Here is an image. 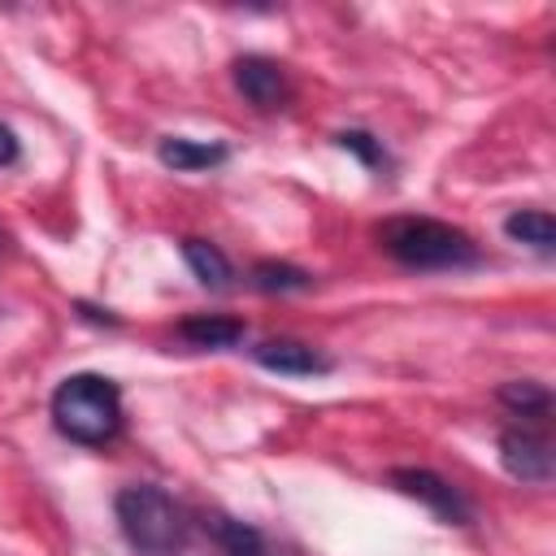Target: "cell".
I'll use <instances>...</instances> for the list:
<instances>
[{
  "label": "cell",
  "mask_w": 556,
  "mask_h": 556,
  "mask_svg": "<svg viewBox=\"0 0 556 556\" xmlns=\"http://www.w3.org/2000/svg\"><path fill=\"white\" fill-rule=\"evenodd\" d=\"M52 426L83 447H104L122 430V391L104 374H70L52 391Z\"/></svg>",
  "instance_id": "1"
},
{
  "label": "cell",
  "mask_w": 556,
  "mask_h": 556,
  "mask_svg": "<svg viewBox=\"0 0 556 556\" xmlns=\"http://www.w3.org/2000/svg\"><path fill=\"white\" fill-rule=\"evenodd\" d=\"M117 526L126 534V543L139 556H182L187 552V513L174 495H165L152 482H135L122 486L113 500Z\"/></svg>",
  "instance_id": "2"
},
{
  "label": "cell",
  "mask_w": 556,
  "mask_h": 556,
  "mask_svg": "<svg viewBox=\"0 0 556 556\" xmlns=\"http://www.w3.org/2000/svg\"><path fill=\"white\" fill-rule=\"evenodd\" d=\"M378 243L408 269H469L478 265V243L439 217H391L378 226Z\"/></svg>",
  "instance_id": "3"
},
{
  "label": "cell",
  "mask_w": 556,
  "mask_h": 556,
  "mask_svg": "<svg viewBox=\"0 0 556 556\" xmlns=\"http://www.w3.org/2000/svg\"><path fill=\"white\" fill-rule=\"evenodd\" d=\"M387 482H391L400 495L426 504V508H430L439 521H447V526H469V521H473V504L460 495V486H452V482H447L443 473H434V469L400 465V469L387 473Z\"/></svg>",
  "instance_id": "4"
},
{
  "label": "cell",
  "mask_w": 556,
  "mask_h": 556,
  "mask_svg": "<svg viewBox=\"0 0 556 556\" xmlns=\"http://www.w3.org/2000/svg\"><path fill=\"white\" fill-rule=\"evenodd\" d=\"M500 465L517 478V482H534V486H547L552 473H556V452H552V439L530 430V426H513L500 434Z\"/></svg>",
  "instance_id": "5"
},
{
  "label": "cell",
  "mask_w": 556,
  "mask_h": 556,
  "mask_svg": "<svg viewBox=\"0 0 556 556\" xmlns=\"http://www.w3.org/2000/svg\"><path fill=\"white\" fill-rule=\"evenodd\" d=\"M230 78H235V91H239L252 109H261V113H274V109H282V104L291 100L287 70H282L278 61H269V56H256V52L239 56V61L230 65Z\"/></svg>",
  "instance_id": "6"
},
{
  "label": "cell",
  "mask_w": 556,
  "mask_h": 556,
  "mask_svg": "<svg viewBox=\"0 0 556 556\" xmlns=\"http://www.w3.org/2000/svg\"><path fill=\"white\" fill-rule=\"evenodd\" d=\"M256 365L269 374H287V378H313V374H330V356H321L317 348L300 343V339H265L252 348Z\"/></svg>",
  "instance_id": "7"
},
{
  "label": "cell",
  "mask_w": 556,
  "mask_h": 556,
  "mask_svg": "<svg viewBox=\"0 0 556 556\" xmlns=\"http://www.w3.org/2000/svg\"><path fill=\"white\" fill-rule=\"evenodd\" d=\"M174 334L187 343V348H235V343H243V334H248V326L239 321V317H222V313H191V317H182L178 326H174Z\"/></svg>",
  "instance_id": "8"
},
{
  "label": "cell",
  "mask_w": 556,
  "mask_h": 556,
  "mask_svg": "<svg viewBox=\"0 0 556 556\" xmlns=\"http://www.w3.org/2000/svg\"><path fill=\"white\" fill-rule=\"evenodd\" d=\"M156 156L161 165H169L174 174H195V169H217L226 165V148L222 143H195V139H182V135H165L156 143Z\"/></svg>",
  "instance_id": "9"
},
{
  "label": "cell",
  "mask_w": 556,
  "mask_h": 556,
  "mask_svg": "<svg viewBox=\"0 0 556 556\" xmlns=\"http://www.w3.org/2000/svg\"><path fill=\"white\" fill-rule=\"evenodd\" d=\"M204 530L208 539L217 543L222 556H269V543L256 526L239 521V517H226V513H208L204 517Z\"/></svg>",
  "instance_id": "10"
},
{
  "label": "cell",
  "mask_w": 556,
  "mask_h": 556,
  "mask_svg": "<svg viewBox=\"0 0 556 556\" xmlns=\"http://www.w3.org/2000/svg\"><path fill=\"white\" fill-rule=\"evenodd\" d=\"M504 235L513 243L534 248L539 256H552L556 252V222H552L547 208H517V213H508L504 217Z\"/></svg>",
  "instance_id": "11"
},
{
  "label": "cell",
  "mask_w": 556,
  "mask_h": 556,
  "mask_svg": "<svg viewBox=\"0 0 556 556\" xmlns=\"http://www.w3.org/2000/svg\"><path fill=\"white\" fill-rule=\"evenodd\" d=\"M182 261H187V269H191L204 287H213V291H226L230 278H235L226 252H222L217 243H208V239H182Z\"/></svg>",
  "instance_id": "12"
},
{
  "label": "cell",
  "mask_w": 556,
  "mask_h": 556,
  "mask_svg": "<svg viewBox=\"0 0 556 556\" xmlns=\"http://www.w3.org/2000/svg\"><path fill=\"white\" fill-rule=\"evenodd\" d=\"M248 282H252L256 291H265V295H282V291H304V287H313V274L300 269V265H291V261H256V265L248 269Z\"/></svg>",
  "instance_id": "13"
},
{
  "label": "cell",
  "mask_w": 556,
  "mask_h": 556,
  "mask_svg": "<svg viewBox=\"0 0 556 556\" xmlns=\"http://www.w3.org/2000/svg\"><path fill=\"white\" fill-rule=\"evenodd\" d=\"M500 404L513 408L517 417H534V421H547L552 417V391L543 382H504L500 387Z\"/></svg>",
  "instance_id": "14"
},
{
  "label": "cell",
  "mask_w": 556,
  "mask_h": 556,
  "mask_svg": "<svg viewBox=\"0 0 556 556\" xmlns=\"http://www.w3.org/2000/svg\"><path fill=\"white\" fill-rule=\"evenodd\" d=\"M334 143L343 148V152H352V156H361L369 169H378V165H387V152H382V143L369 135V130H339L334 135Z\"/></svg>",
  "instance_id": "15"
},
{
  "label": "cell",
  "mask_w": 556,
  "mask_h": 556,
  "mask_svg": "<svg viewBox=\"0 0 556 556\" xmlns=\"http://www.w3.org/2000/svg\"><path fill=\"white\" fill-rule=\"evenodd\" d=\"M17 156H22V143H17V135L0 122V169H4V165H13Z\"/></svg>",
  "instance_id": "16"
},
{
  "label": "cell",
  "mask_w": 556,
  "mask_h": 556,
  "mask_svg": "<svg viewBox=\"0 0 556 556\" xmlns=\"http://www.w3.org/2000/svg\"><path fill=\"white\" fill-rule=\"evenodd\" d=\"M78 313H83V317H87V321H96V326H100V321H104V326H117V317H113V313H109V308H104V313H100V308H91V304H78Z\"/></svg>",
  "instance_id": "17"
}]
</instances>
